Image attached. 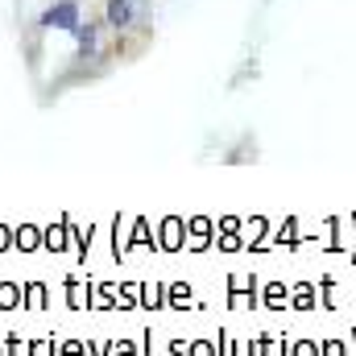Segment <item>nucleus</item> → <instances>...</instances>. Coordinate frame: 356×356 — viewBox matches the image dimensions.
<instances>
[{
	"label": "nucleus",
	"instance_id": "nucleus-3",
	"mask_svg": "<svg viewBox=\"0 0 356 356\" xmlns=\"http://www.w3.org/2000/svg\"><path fill=\"white\" fill-rule=\"evenodd\" d=\"M75 46H79V58H95L99 54V25L95 21H79L75 25Z\"/></svg>",
	"mask_w": 356,
	"mask_h": 356
},
{
	"label": "nucleus",
	"instance_id": "nucleus-1",
	"mask_svg": "<svg viewBox=\"0 0 356 356\" xmlns=\"http://www.w3.org/2000/svg\"><path fill=\"white\" fill-rule=\"evenodd\" d=\"M83 21V8L79 0H54L46 13H42V29H63V33H75V25Z\"/></svg>",
	"mask_w": 356,
	"mask_h": 356
},
{
	"label": "nucleus",
	"instance_id": "nucleus-2",
	"mask_svg": "<svg viewBox=\"0 0 356 356\" xmlns=\"http://www.w3.org/2000/svg\"><path fill=\"white\" fill-rule=\"evenodd\" d=\"M133 21H137V0H108L104 4V25H112L116 33L133 29Z\"/></svg>",
	"mask_w": 356,
	"mask_h": 356
},
{
	"label": "nucleus",
	"instance_id": "nucleus-4",
	"mask_svg": "<svg viewBox=\"0 0 356 356\" xmlns=\"http://www.w3.org/2000/svg\"><path fill=\"white\" fill-rule=\"evenodd\" d=\"M137 4H141V0H137Z\"/></svg>",
	"mask_w": 356,
	"mask_h": 356
}]
</instances>
